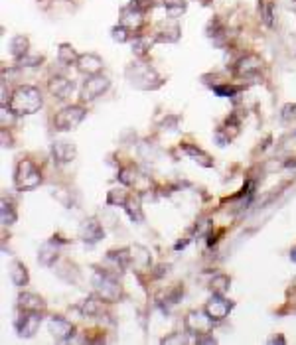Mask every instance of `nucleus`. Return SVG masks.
I'll return each mask as SVG.
<instances>
[{
  "instance_id": "f257e3e1",
  "label": "nucleus",
  "mask_w": 296,
  "mask_h": 345,
  "mask_svg": "<svg viewBox=\"0 0 296 345\" xmlns=\"http://www.w3.org/2000/svg\"><path fill=\"white\" fill-rule=\"evenodd\" d=\"M8 109L16 116L34 115L36 111L42 109V93L32 85H20V87L14 89L10 103H8Z\"/></svg>"
},
{
  "instance_id": "f03ea898",
  "label": "nucleus",
  "mask_w": 296,
  "mask_h": 345,
  "mask_svg": "<svg viewBox=\"0 0 296 345\" xmlns=\"http://www.w3.org/2000/svg\"><path fill=\"white\" fill-rule=\"evenodd\" d=\"M127 79H129L136 89H144V91L156 89V87H160V83H162L154 67H150L148 64H141V62L127 67Z\"/></svg>"
},
{
  "instance_id": "7ed1b4c3",
  "label": "nucleus",
  "mask_w": 296,
  "mask_h": 345,
  "mask_svg": "<svg viewBox=\"0 0 296 345\" xmlns=\"http://www.w3.org/2000/svg\"><path fill=\"white\" fill-rule=\"evenodd\" d=\"M93 286H95V294L99 296L103 302H116L121 296H123V290H121V284L116 282L115 276H111L109 272L105 270H97L93 274Z\"/></svg>"
},
{
  "instance_id": "20e7f679",
  "label": "nucleus",
  "mask_w": 296,
  "mask_h": 345,
  "mask_svg": "<svg viewBox=\"0 0 296 345\" xmlns=\"http://www.w3.org/2000/svg\"><path fill=\"white\" fill-rule=\"evenodd\" d=\"M14 184L20 192L36 190L42 184V174L30 160H20L16 166V172H14Z\"/></svg>"
},
{
  "instance_id": "39448f33",
  "label": "nucleus",
  "mask_w": 296,
  "mask_h": 345,
  "mask_svg": "<svg viewBox=\"0 0 296 345\" xmlns=\"http://www.w3.org/2000/svg\"><path fill=\"white\" fill-rule=\"evenodd\" d=\"M83 118H85V109L79 105H69L53 116V128L60 132H67V130L77 128Z\"/></svg>"
},
{
  "instance_id": "423d86ee",
  "label": "nucleus",
  "mask_w": 296,
  "mask_h": 345,
  "mask_svg": "<svg viewBox=\"0 0 296 345\" xmlns=\"http://www.w3.org/2000/svg\"><path fill=\"white\" fill-rule=\"evenodd\" d=\"M111 87V81L105 75L97 73V75H89L85 79L83 87H81V101H95L97 97H101L103 93H107Z\"/></svg>"
},
{
  "instance_id": "0eeeda50",
  "label": "nucleus",
  "mask_w": 296,
  "mask_h": 345,
  "mask_svg": "<svg viewBox=\"0 0 296 345\" xmlns=\"http://www.w3.org/2000/svg\"><path fill=\"white\" fill-rule=\"evenodd\" d=\"M213 323H215V321L207 316L206 310H204V312H190V314L186 316V332L200 337V335L211 333Z\"/></svg>"
},
{
  "instance_id": "6e6552de",
  "label": "nucleus",
  "mask_w": 296,
  "mask_h": 345,
  "mask_svg": "<svg viewBox=\"0 0 296 345\" xmlns=\"http://www.w3.org/2000/svg\"><path fill=\"white\" fill-rule=\"evenodd\" d=\"M40 323H42V312H22L18 316V320L14 321L16 332L20 337H32L38 332Z\"/></svg>"
},
{
  "instance_id": "1a4fd4ad",
  "label": "nucleus",
  "mask_w": 296,
  "mask_h": 345,
  "mask_svg": "<svg viewBox=\"0 0 296 345\" xmlns=\"http://www.w3.org/2000/svg\"><path fill=\"white\" fill-rule=\"evenodd\" d=\"M77 235L83 243L95 245L103 239L105 229L97 219L89 217V219H83V221H81V225H79V229H77Z\"/></svg>"
},
{
  "instance_id": "9d476101",
  "label": "nucleus",
  "mask_w": 296,
  "mask_h": 345,
  "mask_svg": "<svg viewBox=\"0 0 296 345\" xmlns=\"http://www.w3.org/2000/svg\"><path fill=\"white\" fill-rule=\"evenodd\" d=\"M52 156L57 164H69V162L75 160L77 148H75V144L71 140L62 138V140H55L52 144Z\"/></svg>"
},
{
  "instance_id": "9b49d317",
  "label": "nucleus",
  "mask_w": 296,
  "mask_h": 345,
  "mask_svg": "<svg viewBox=\"0 0 296 345\" xmlns=\"http://www.w3.org/2000/svg\"><path fill=\"white\" fill-rule=\"evenodd\" d=\"M204 310H206L207 316H209L213 321H221V320H225V318L229 316V312H231V302H229V300H225L223 296L213 294V298L207 302Z\"/></svg>"
},
{
  "instance_id": "f8f14e48",
  "label": "nucleus",
  "mask_w": 296,
  "mask_h": 345,
  "mask_svg": "<svg viewBox=\"0 0 296 345\" xmlns=\"http://www.w3.org/2000/svg\"><path fill=\"white\" fill-rule=\"evenodd\" d=\"M129 255H130V267L139 272H146L150 269V262H152V256L150 251L142 245H132L129 247Z\"/></svg>"
},
{
  "instance_id": "ddd939ff",
  "label": "nucleus",
  "mask_w": 296,
  "mask_h": 345,
  "mask_svg": "<svg viewBox=\"0 0 296 345\" xmlns=\"http://www.w3.org/2000/svg\"><path fill=\"white\" fill-rule=\"evenodd\" d=\"M263 69V59L255 55V53H249V55H245L241 57L237 65H235V75L237 77H253L257 75L259 71Z\"/></svg>"
},
{
  "instance_id": "4468645a",
  "label": "nucleus",
  "mask_w": 296,
  "mask_h": 345,
  "mask_svg": "<svg viewBox=\"0 0 296 345\" xmlns=\"http://www.w3.org/2000/svg\"><path fill=\"white\" fill-rule=\"evenodd\" d=\"M48 328H50V333L53 335L55 341H67L73 337V332H75L73 323L67 321L65 318H60V316H53L48 323Z\"/></svg>"
},
{
  "instance_id": "2eb2a0df",
  "label": "nucleus",
  "mask_w": 296,
  "mask_h": 345,
  "mask_svg": "<svg viewBox=\"0 0 296 345\" xmlns=\"http://www.w3.org/2000/svg\"><path fill=\"white\" fill-rule=\"evenodd\" d=\"M77 69L83 75H97L103 69V59L95 53H81L77 59Z\"/></svg>"
},
{
  "instance_id": "dca6fc26",
  "label": "nucleus",
  "mask_w": 296,
  "mask_h": 345,
  "mask_svg": "<svg viewBox=\"0 0 296 345\" xmlns=\"http://www.w3.org/2000/svg\"><path fill=\"white\" fill-rule=\"evenodd\" d=\"M48 89H50V93H52L55 99L64 101V99H67V97L73 93V81H69V79H65V77H52Z\"/></svg>"
},
{
  "instance_id": "f3484780",
  "label": "nucleus",
  "mask_w": 296,
  "mask_h": 345,
  "mask_svg": "<svg viewBox=\"0 0 296 345\" xmlns=\"http://www.w3.org/2000/svg\"><path fill=\"white\" fill-rule=\"evenodd\" d=\"M121 24L125 26V28H129L130 32L132 30H139L142 24H144V14L139 6H129V8H125L123 12H121Z\"/></svg>"
},
{
  "instance_id": "a211bd4d",
  "label": "nucleus",
  "mask_w": 296,
  "mask_h": 345,
  "mask_svg": "<svg viewBox=\"0 0 296 345\" xmlns=\"http://www.w3.org/2000/svg\"><path fill=\"white\" fill-rule=\"evenodd\" d=\"M57 255H60V243H57L55 239L44 243L42 245V249H40V255H38L40 265H44V267H53L55 260H57Z\"/></svg>"
},
{
  "instance_id": "6ab92c4d",
  "label": "nucleus",
  "mask_w": 296,
  "mask_h": 345,
  "mask_svg": "<svg viewBox=\"0 0 296 345\" xmlns=\"http://www.w3.org/2000/svg\"><path fill=\"white\" fill-rule=\"evenodd\" d=\"M18 310L20 312H44L46 310V302L40 296L24 292V294L18 296Z\"/></svg>"
},
{
  "instance_id": "aec40b11",
  "label": "nucleus",
  "mask_w": 296,
  "mask_h": 345,
  "mask_svg": "<svg viewBox=\"0 0 296 345\" xmlns=\"http://www.w3.org/2000/svg\"><path fill=\"white\" fill-rule=\"evenodd\" d=\"M156 42H166V44H172V42H178L180 39V28L176 24L170 26H162L154 36Z\"/></svg>"
},
{
  "instance_id": "412c9836",
  "label": "nucleus",
  "mask_w": 296,
  "mask_h": 345,
  "mask_svg": "<svg viewBox=\"0 0 296 345\" xmlns=\"http://www.w3.org/2000/svg\"><path fill=\"white\" fill-rule=\"evenodd\" d=\"M10 278H12L14 286H18V288H22V286H26L28 284V269L22 265V262H14L12 269H10Z\"/></svg>"
},
{
  "instance_id": "4be33fe9",
  "label": "nucleus",
  "mask_w": 296,
  "mask_h": 345,
  "mask_svg": "<svg viewBox=\"0 0 296 345\" xmlns=\"http://www.w3.org/2000/svg\"><path fill=\"white\" fill-rule=\"evenodd\" d=\"M28 46H30V42H28L26 36H14L10 39V51H12V55L16 59H20L22 55H26Z\"/></svg>"
},
{
  "instance_id": "5701e85b",
  "label": "nucleus",
  "mask_w": 296,
  "mask_h": 345,
  "mask_svg": "<svg viewBox=\"0 0 296 345\" xmlns=\"http://www.w3.org/2000/svg\"><path fill=\"white\" fill-rule=\"evenodd\" d=\"M101 308H103V300L95 294V296H89V298L81 304V312H83L85 316H97V314L101 312Z\"/></svg>"
},
{
  "instance_id": "b1692460",
  "label": "nucleus",
  "mask_w": 296,
  "mask_h": 345,
  "mask_svg": "<svg viewBox=\"0 0 296 345\" xmlns=\"http://www.w3.org/2000/svg\"><path fill=\"white\" fill-rule=\"evenodd\" d=\"M57 59L65 65H71V64H77L79 55H77V51L73 50L69 44H62L60 50H57Z\"/></svg>"
},
{
  "instance_id": "393cba45",
  "label": "nucleus",
  "mask_w": 296,
  "mask_h": 345,
  "mask_svg": "<svg viewBox=\"0 0 296 345\" xmlns=\"http://www.w3.org/2000/svg\"><path fill=\"white\" fill-rule=\"evenodd\" d=\"M16 217L18 215H16L14 205L10 201H6V199H2V204H0V221H2V225H12Z\"/></svg>"
},
{
  "instance_id": "a878e982",
  "label": "nucleus",
  "mask_w": 296,
  "mask_h": 345,
  "mask_svg": "<svg viewBox=\"0 0 296 345\" xmlns=\"http://www.w3.org/2000/svg\"><path fill=\"white\" fill-rule=\"evenodd\" d=\"M211 292L218 296H225V292L229 290V278L225 276V274H218V276H213V280H211Z\"/></svg>"
},
{
  "instance_id": "bb28decb",
  "label": "nucleus",
  "mask_w": 296,
  "mask_h": 345,
  "mask_svg": "<svg viewBox=\"0 0 296 345\" xmlns=\"http://www.w3.org/2000/svg\"><path fill=\"white\" fill-rule=\"evenodd\" d=\"M156 39H150V38H144V36H136L134 42H132V51L136 53V55H144L146 51L150 50V46L154 44Z\"/></svg>"
},
{
  "instance_id": "cd10ccee",
  "label": "nucleus",
  "mask_w": 296,
  "mask_h": 345,
  "mask_svg": "<svg viewBox=\"0 0 296 345\" xmlns=\"http://www.w3.org/2000/svg\"><path fill=\"white\" fill-rule=\"evenodd\" d=\"M162 4H164L166 12L170 14L172 18H176L178 14H182L186 10V0H162Z\"/></svg>"
},
{
  "instance_id": "c85d7f7f",
  "label": "nucleus",
  "mask_w": 296,
  "mask_h": 345,
  "mask_svg": "<svg viewBox=\"0 0 296 345\" xmlns=\"http://www.w3.org/2000/svg\"><path fill=\"white\" fill-rule=\"evenodd\" d=\"M139 172L134 170V168H123L121 170V174H119V179L125 184V186H136V181H139Z\"/></svg>"
},
{
  "instance_id": "c756f323",
  "label": "nucleus",
  "mask_w": 296,
  "mask_h": 345,
  "mask_svg": "<svg viewBox=\"0 0 296 345\" xmlns=\"http://www.w3.org/2000/svg\"><path fill=\"white\" fill-rule=\"evenodd\" d=\"M127 199H129V195H127V192L125 190H111L109 192V204L111 205H123L125 207V204H127Z\"/></svg>"
},
{
  "instance_id": "7c9ffc66",
  "label": "nucleus",
  "mask_w": 296,
  "mask_h": 345,
  "mask_svg": "<svg viewBox=\"0 0 296 345\" xmlns=\"http://www.w3.org/2000/svg\"><path fill=\"white\" fill-rule=\"evenodd\" d=\"M40 64H42V55H38V53L30 55V51L18 59V65H20V67H24V65H26V67H36V65H40Z\"/></svg>"
},
{
  "instance_id": "2f4dec72",
  "label": "nucleus",
  "mask_w": 296,
  "mask_h": 345,
  "mask_svg": "<svg viewBox=\"0 0 296 345\" xmlns=\"http://www.w3.org/2000/svg\"><path fill=\"white\" fill-rule=\"evenodd\" d=\"M125 207H127V211H129L130 219H134V221H142V213H141V205H139V201L127 199Z\"/></svg>"
},
{
  "instance_id": "473e14b6",
  "label": "nucleus",
  "mask_w": 296,
  "mask_h": 345,
  "mask_svg": "<svg viewBox=\"0 0 296 345\" xmlns=\"http://www.w3.org/2000/svg\"><path fill=\"white\" fill-rule=\"evenodd\" d=\"M129 32H130L129 28H125L123 24L116 26V28H113V39L123 44V42H127V39H129Z\"/></svg>"
},
{
  "instance_id": "72a5a7b5",
  "label": "nucleus",
  "mask_w": 296,
  "mask_h": 345,
  "mask_svg": "<svg viewBox=\"0 0 296 345\" xmlns=\"http://www.w3.org/2000/svg\"><path fill=\"white\" fill-rule=\"evenodd\" d=\"M162 343L164 345H172V343H188V337H186V333H172V335H168L162 339Z\"/></svg>"
},
{
  "instance_id": "f704fd0d",
  "label": "nucleus",
  "mask_w": 296,
  "mask_h": 345,
  "mask_svg": "<svg viewBox=\"0 0 296 345\" xmlns=\"http://www.w3.org/2000/svg\"><path fill=\"white\" fill-rule=\"evenodd\" d=\"M184 150L190 154V156H193V158H204L206 162L209 160V156H207V154H204L202 150H195V148H192V146H184ZM207 164H211V162H207Z\"/></svg>"
},
{
  "instance_id": "c9c22d12",
  "label": "nucleus",
  "mask_w": 296,
  "mask_h": 345,
  "mask_svg": "<svg viewBox=\"0 0 296 345\" xmlns=\"http://www.w3.org/2000/svg\"><path fill=\"white\" fill-rule=\"evenodd\" d=\"M213 91L218 95H221V97H231V95L237 93V89H233V87H213Z\"/></svg>"
},
{
  "instance_id": "e433bc0d",
  "label": "nucleus",
  "mask_w": 296,
  "mask_h": 345,
  "mask_svg": "<svg viewBox=\"0 0 296 345\" xmlns=\"http://www.w3.org/2000/svg\"><path fill=\"white\" fill-rule=\"evenodd\" d=\"M0 95H2V97H0V105L6 107V103H10L8 97H6V81H2V85H0Z\"/></svg>"
},
{
  "instance_id": "4c0bfd02",
  "label": "nucleus",
  "mask_w": 296,
  "mask_h": 345,
  "mask_svg": "<svg viewBox=\"0 0 296 345\" xmlns=\"http://www.w3.org/2000/svg\"><path fill=\"white\" fill-rule=\"evenodd\" d=\"M0 134H2V146H4V148H6V146H12V138H10V134L6 136V128H2V132H0Z\"/></svg>"
},
{
  "instance_id": "58836bf2",
  "label": "nucleus",
  "mask_w": 296,
  "mask_h": 345,
  "mask_svg": "<svg viewBox=\"0 0 296 345\" xmlns=\"http://www.w3.org/2000/svg\"><path fill=\"white\" fill-rule=\"evenodd\" d=\"M263 16H265V22H267V24H272V12H270V6H265V8H263Z\"/></svg>"
},
{
  "instance_id": "ea45409f",
  "label": "nucleus",
  "mask_w": 296,
  "mask_h": 345,
  "mask_svg": "<svg viewBox=\"0 0 296 345\" xmlns=\"http://www.w3.org/2000/svg\"><path fill=\"white\" fill-rule=\"evenodd\" d=\"M270 343H284V337H272Z\"/></svg>"
},
{
  "instance_id": "a19ab883",
  "label": "nucleus",
  "mask_w": 296,
  "mask_h": 345,
  "mask_svg": "<svg viewBox=\"0 0 296 345\" xmlns=\"http://www.w3.org/2000/svg\"><path fill=\"white\" fill-rule=\"evenodd\" d=\"M290 260L296 262V247H292V251H290Z\"/></svg>"
},
{
  "instance_id": "79ce46f5",
  "label": "nucleus",
  "mask_w": 296,
  "mask_h": 345,
  "mask_svg": "<svg viewBox=\"0 0 296 345\" xmlns=\"http://www.w3.org/2000/svg\"><path fill=\"white\" fill-rule=\"evenodd\" d=\"M202 2H209V0H202Z\"/></svg>"
},
{
  "instance_id": "37998d69",
  "label": "nucleus",
  "mask_w": 296,
  "mask_h": 345,
  "mask_svg": "<svg viewBox=\"0 0 296 345\" xmlns=\"http://www.w3.org/2000/svg\"><path fill=\"white\" fill-rule=\"evenodd\" d=\"M134 2H141V0H134Z\"/></svg>"
}]
</instances>
